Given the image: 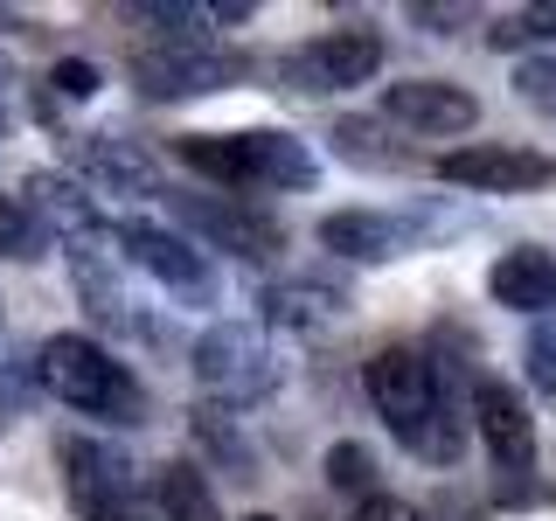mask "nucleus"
Segmentation results:
<instances>
[{
    "instance_id": "dca6fc26",
    "label": "nucleus",
    "mask_w": 556,
    "mask_h": 521,
    "mask_svg": "<svg viewBox=\"0 0 556 521\" xmlns=\"http://www.w3.org/2000/svg\"><path fill=\"white\" fill-rule=\"evenodd\" d=\"M341 292L334 285H313V278H278V285L257 292V313H265L271 327H286V334H327V327L341 320Z\"/></svg>"
},
{
    "instance_id": "f257e3e1",
    "label": "nucleus",
    "mask_w": 556,
    "mask_h": 521,
    "mask_svg": "<svg viewBox=\"0 0 556 521\" xmlns=\"http://www.w3.org/2000/svg\"><path fill=\"white\" fill-rule=\"evenodd\" d=\"M369 404L376 417L390 424V439L410 452V459H425V466H452L466 452V417L459 404H452V390H445V376H439V355H425V347H382V355L369 361Z\"/></svg>"
},
{
    "instance_id": "393cba45",
    "label": "nucleus",
    "mask_w": 556,
    "mask_h": 521,
    "mask_svg": "<svg viewBox=\"0 0 556 521\" xmlns=\"http://www.w3.org/2000/svg\"><path fill=\"white\" fill-rule=\"evenodd\" d=\"M494 42H556V0H535V8H521L508 28H494Z\"/></svg>"
},
{
    "instance_id": "20e7f679",
    "label": "nucleus",
    "mask_w": 556,
    "mask_h": 521,
    "mask_svg": "<svg viewBox=\"0 0 556 521\" xmlns=\"http://www.w3.org/2000/svg\"><path fill=\"white\" fill-rule=\"evenodd\" d=\"M188 361H195V382L216 396L223 410H230V404H265V396H278V382H286L278 347L257 334V327H243V320L208 327Z\"/></svg>"
},
{
    "instance_id": "2eb2a0df",
    "label": "nucleus",
    "mask_w": 556,
    "mask_h": 521,
    "mask_svg": "<svg viewBox=\"0 0 556 521\" xmlns=\"http://www.w3.org/2000/svg\"><path fill=\"white\" fill-rule=\"evenodd\" d=\"M486 292H494V306L508 313H556V251L549 243H515V251L494 257V271H486Z\"/></svg>"
},
{
    "instance_id": "4468645a",
    "label": "nucleus",
    "mask_w": 556,
    "mask_h": 521,
    "mask_svg": "<svg viewBox=\"0 0 556 521\" xmlns=\"http://www.w3.org/2000/svg\"><path fill=\"white\" fill-rule=\"evenodd\" d=\"M410 243H417V223L390 216V208H334V216L320 223V251L355 257V265H390Z\"/></svg>"
},
{
    "instance_id": "423d86ee",
    "label": "nucleus",
    "mask_w": 556,
    "mask_h": 521,
    "mask_svg": "<svg viewBox=\"0 0 556 521\" xmlns=\"http://www.w3.org/2000/svg\"><path fill=\"white\" fill-rule=\"evenodd\" d=\"M382 69V35L376 28H327L313 42L286 49L278 56V84L300 98H334V91H355Z\"/></svg>"
},
{
    "instance_id": "2f4dec72",
    "label": "nucleus",
    "mask_w": 556,
    "mask_h": 521,
    "mask_svg": "<svg viewBox=\"0 0 556 521\" xmlns=\"http://www.w3.org/2000/svg\"><path fill=\"white\" fill-rule=\"evenodd\" d=\"M0 424H8V404H0Z\"/></svg>"
},
{
    "instance_id": "c756f323",
    "label": "nucleus",
    "mask_w": 556,
    "mask_h": 521,
    "mask_svg": "<svg viewBox=\"0 0 556 521\" xmlns=\"http://www.w3.org/2000/svg\"><path fill=\"white\" fill-rule=\"evenodd\" d=\"M243 521H271V514H243Z\"/></svg>"
},
{
    "instance_id": "b1692460",
    "label": "nucleus",
    "mask_w": 556,
    "mask_h": 521,
    "mask_svg": "<svg viewBox=\"0 0 556 521\" xmlns=\"http://www.w3.org/2000/svg\"><path fill=\"white\" fill-rule=\"evenodd\" d=\"M515 98L556 118V56H535V63H521V69H515Z\"/></svg>"
},
{
    "instance_id": "4be33fe9",
    "label": "nucleus",
    "mask_w": 556,
    "mask_h": 521,
    "mask_svg": "<svg viewBox=\"0 0 556 521\" xmlns=\"http://www.w3.org/2000/svg\"><path fill=\"white\" fill-rule=\"evenodd\" d=\"M49 230L35 223V208L22 195H0V257H42Z\"/></svg>"
},
{
    "instance_id": "f3484780",
    "label": "nucleus",
    "mask_w": 556,
    "mask_h": 521,
    "mask_svg": "<svg viewBox=\"0 0 556 521\" xmlns=\"http://www.w3.org/2000/svg\"><path fill=\"white\" fill-rule=\"evenodd\" d=\"M22 202L35 208V223H42V230H63L70 243L98 237V208H91V195H84L77 181H63V174H28Z\"/></svg>"
},
{
    "instance_id": "6e6552de",
    "label": "nucleus",
    "mask_w": 556,
    "mask_h": 521,
    "mask_svg": "<svg viewBox=\"0 0 556 521\" xmlns=\"http://www.w3.org/2000/svg\"><path fill=\"white\" fill-rule=\"evenodd\" d=\"M251 77V56L216 42H161V49H139L132 56V84L139 98H208V91H230V84Z\"/></svg>"
},
{
    "instance_id": "ddd939ff",
    "label": "nucleus",
    "mask_w": 556,
    "mask_h": 521,
    "mask_svg": "<svg viewBox=\"0 0 556 521\" xmlns=\"http://www.w3.org/2000/svg\"><path fill=\"white\" fill-rule=\"evenodd\" d=\"M70 161H77V174L91 188H104V195H153V188H161L153 153L139 147V139H126V132H84V139H70Z\"/></svg>"
},
{
    "instance_id": "c85d7f7f",
    "label": "nucleus",
    "mask_w": 556,
    "mask_h": 521,
    "mask_svg": "<svg viewBox=\"0 0 556 521\" xmlns=\"http://www.w3.org/2000/svg\"><path fill=\"white\" fill-rule=\"evenodd\" d=\"M0 84H14V56H8V49H0Z\"/></svg>"
},
{
    "instance_id": "5701e85b",
    "label": "nucleus",
    "mask_w": 556,
    "mask_h": 521,
    "mask_svg": "<svg viewBox=\"0 0 556 521\" xmlns=\"http://www.w3.org/2000/svg\"><path fill=\"white\" fill-rule=\"evenodd\" d=\"M521 361H529V382L543 396H556V313H543V320L529 327V347H521Z\"/></svg>"
},
{
    "instance_id": "39448f33",
    "label": "nucleus",
    "mask_w": 556,
    "mask_h": 521,
    "mask_svg": "<svg viewBox=\"0 0 556 521\" xmlns=\"http://www.w3.org/2000/svg\"><path fill=\"white\" fill-rule=\"evenodd\" d=\"M63 494L84 521H147V486H139V466L118 445L104 439H63Z\"/></svg>"
},
{
    "instance_id": "7c9ffc66",
    "label": "nucleus",
    "mask_w": 556,
    "mask_h": 521,
    "mask_svg": "<svg viewBox=\"0 0 556 521\" xmlns=\"http://www.w3.org/2000/svg\"><path fill=\"white\" fill-rule=\"evenodd\" d=\"M0 132H8V112H0Z\"/></svg>"
},
{
    "instance_id": "1a4fd4ad",
    "label": "nucleus",
    "mask_w": 556,
    "mask_h": 521,
    "mask_svg": "<svg viewBox=\"0 0 556 521\" xmlns=\"http://www.w3.org/2000/svg\"><path fill=\"white\" fill-rule=\"evenodd\" d=\"M174 223L188 230V243L202 237V251H230V257H251V265H271L286 230L265 216V208L237 202V195H167Z\"/></svg>"
},
{
    "instance_id": "a211bd4d",
    "label": "nucleus",
    "mask_w": 556,
    "mask_h": 521,
    "mask_svg": "<svg viewBox=\"0 0 556 521\" xmlns=\"http://www.w3.org/2000/svg\"><path fill=\"white\" fill-rule=\"evenodd\" d=\"M334 153L348 167H376V174H396V167H410L417 153L410 147H396L390 139V126H382V118H334Z\"/></svg>"
},
{
    "instance_id": "9b49d317",
    "label": "nucleus",
    "mask_w": 556,
    "mask_h": 521,
    "mask_svg": "<svg viewBox=\"0 0 556 521\" xmlns=\"http://www.w3.org/2000/svg\"><path fill=\"white\" fill-rule=\"evenodd\" d=\"M382 118L410 126L417 139H459V132L480 126V98L445 84V77H404V84L382 91Z\"/></svg>"
},
{
    "instance_id": "f03ea898",
    "label": "nucleus",
    "mask_w": 556,
    "mask_h": 521,
    "mask_svg": "<svg viewBox=\"0 0 556 521\" xmlns=\"http://www.w3.org/2000/svg\"><path fill=\"white\" fill-rule=\"evenodd\" d=\"M35 382H42L56 404L84 410V417H104V424H139V417H147L139 376L91 334H49L42 355H35Z\"/></svg>"
},
{
    "instance_id": "f8f14e48",
    "label": "nucleus",
    "mask_w": 556,
    "mask_h": 521,
    "mask_svg": "<svg viewBox=\"0 0 556 521\" xmlns=\"http://www.w3.org/2000/svg\"><path fill=\"white\" fill-rule=\"evenodd\" d=\"M473 417H480L486 459H494L501 473H508V480L535 473V417H529V404H521L515 382H494V376H486L480 390H473Z\"/></svg>"
},
{
    "instance_id": "412c9836",
    "label": "nucleus",
    "mask_w": 556,
    "mask_h": 521,
    "mask_svg": "<svg viewBox=\"0 0 556 521\" xmlns=\"http://www.w3.org/2000/svg\"><path fill=\"white\" fill-rule=\"evenodd\" d=\"M376 452L369 445H355V439H341V445H327V486H341V494H362L369 500L376 494Z\"/></svg>"
},
{
    "instance_id": "7ed1b4c3",
    "label": "nucleus",
    "mask_w": 556,
    "mask_h": 521,
    "mask_svg": "<svg viewBox=\"0 0 556 521\" xmlns=\"http://www.w3.org/2000/svg\"><path fill=\"white\" fill-rule=\"evenodd\" d=\"M174 153L223 188H313L320 181L313 147L292 132H188Z\"/></svg>"
},
{
    "instance_id": "bb28decb",
    "label": "nucleus",
    "mask_w": 556,
    "mask_h": 521,
    "mask_svg": "<svg viewBox=\"0 0 556 521\" xmlns=\"http://www.w3.org/2000/svg\"><path fill=\"white\" fill-rule=\"evenodd\" d=\"M348 521H417V508H410V500H396V494H369Z\"/></svg>"
},
{
    "instance_id": "0eeeda50",
    "label": "nucleus",
    "mask_w": 556,
    "mask_h": 521,
    "mask_svg": "<svg viewBox=\"0 0 556 521\" xmlns=\"http://www.w3.org/2000/svg\"><path fill=\"white\" fill-rule=\"evenodd\" d=\"M112 237H118V257H126L132 271L161 278L174 300H188V306H216V292H223V285H216V265H208L202 243H188L181 230H167V223H139V216H126Z\"/></svg>"
},
{
    "instance_id": "aec40b11",
    "label": "nucleus",
    "mask_w": 556,
    "mask_h": 521,
    "mask_svg": "<svg viewBox=\"0 0 556 521\" xmlns=\"http://www.w3.org/2000/svg\"><path fill=\"white\" fill-rule=\"evenodd\" d=\"M195 445H202V452H208V459H216L230 480H251V473H257L251 445L237 439V417L223 410V404H195Z\"/></svg>"
},
{
    "instance_id": "cd10ccee",
    "label": "nucleus",
    "mask_w": 556,
    "mask_h": 521,
    "mask_svg": "<svg viewBox=\"0 0 556 521\" xmlns=\"http://www.w3.org/2000/svg\"><path fill=\"white\" fill-rule=\"evenodd\" d=\"M410 22L431 28V35H452L459 22H473V8H410Z\"/></svg>"
},
{
    "instance_id": "9d476101",
    "label": "nucleus",
    "mask_w": 556,
    "mask_h": 521,
    "mask_svg": "<svg viewBox=\"0 0 556 521\" xmlns=\"http://www.w3.org/2000/svg\"><path fill=\"white\" fill-rule=\"evenodd\" d=\"M439 181L473 188V195H529V188L556 181V153L535 147H508V139H486V147H459L439 161Z\"/></svg>"
},
{
    "instance_id": "6ab92c4d",
    "label": "nucleus",
    "mask_w": 556,
    "mask_h": 521,
    "mask_svg": "<svg viewBox=\"0 0 556 521\" xmlns=\"http://www.w3.org/2000/svg\"><path fill=\"white\" fill-rule=\"evenodd\" d=\"M153 500H161V521H223L216 514V486L202 480V466L167 459L153 473Z\"/></svg>"
},
{
    "instance_id": "a878e982",
    "label": "nucleus",
    "mask_w": 556,
    "mask_h": 521,
    "mask_svg": "<svg viewBox=\"0 0 556 521\" xmlns=\"http://www.w3.org/2000/svg\"><path fill=\"white\" fill-rule=\"evenodd\" d=\"M49 91H56V98H98V63L63 56L56 69H49Z\"/></svg>"
}]
</instances>
